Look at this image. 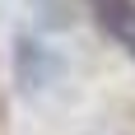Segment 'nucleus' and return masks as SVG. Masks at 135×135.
I'll use <instances>...</instances> for the list:
<instances>
[{
    "mask_svg": "<svg viewBox=\"0 0 135 135\" xmlns=\"http://www.w3.org/2000/svg\"><path fill=\"white\" fill-rule=\"evenodd\" d=\"M98 23L107 28V37L135 56V0H98Z\"/></svg>",
    "mask_w": 135,
    "mask_h": 135,
    "instance_id": "nucleus-1",
    "label": "nucleus"
}]
</instances>
